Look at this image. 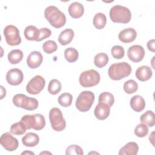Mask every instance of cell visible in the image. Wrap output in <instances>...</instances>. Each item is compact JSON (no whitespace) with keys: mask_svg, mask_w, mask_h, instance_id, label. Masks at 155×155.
<instances>
[{"mask_svg":"<svg viewBox=\"0 0 155 155\" xmlns=\"http://www.w3.org/2000/svg\"><path fill=\"white\" fill-rule=\"evenodd\" d=\"M113 57L117 59H120L124 56V48L120 45H114L111 50Z\"/></svg>","mask_w":155,"mask_h":155,"instance_id":"36","label":"cell"},{"mask_svg":"<svg viewBox=\"0 0 155 155\" xmlns=\"http://www.w3.org/2000/svg\"><path fill=\"white\" fill-rule=\"evenodd\" d=\"M45 85V81L44 78L40 75H36L28 82L26 90L31 94H38L44 89Z\"/></svg>","mask_w":155,"mask_h":155,"instance_id":"10","label":"cell"},{"mask_svg":"<svg viewBox=\"0 0 155 155\" xmlns=\"http://www.w3.org/2000/svg\"><path fill=\"white\" fill-rule=\"evenodd\" d=\"M13 104L19 108L26 110L32 111L38 107V101L36 99L30 97L24 94H16L13 97Z\"/></svg>","mask_w":155,"mask_h":155,"instance_id":"5","label":"cell"},{"mask_svg":"<svg viewBox=\"0 0 155 155\" xmlns=\"http://www.w3.org/2000/svg\"><path fill=\"white\" fill-rule=\"evenodd\" d=\"M21 121L25 125L27 130L33 128L35 130H41L45 125V117L39 113L25 115L22 117Z\"/></svg>","mask_w":155,"mask_h":155,"instance_id":"4","label":"cell"},{"mask_svg":"<svg viewBox=\"0 0 155 155\" xmlns=\"http://www.w3.org/2000/svg\"><path fill=\"white\" fill-rule=\"evenodd\" d=\"M64 57L68 62H74L78 59L79 53L78 50L74 48L69 47L65 50Z\"/></svg>","mask_w":155,"mask_h":155,"instance_id":"28","label":"cell"},{"mask_svg":"<svg viewBox=\"0 0 155 155\" xmlns=\"http://www.w3.org/2000/svg\"><path fill=\"white\" fill-rule=\"evenodd\" d=\"M100 74L95 70L91 69L83 71L79 79L80 85L83 87H91L96 85L100 81Z\"/></svg>","mask_w":155,"mask_h":155,"instance_id":"7","label":"cell"},{"mask_svg":"<svg viewBox=\"0 0 155 155\" xmlns=\"http://www.w3.org/2000/svg\"><path fill=\"white\" fill-rule=\"evenodd\" d=\"M135 75L138 80L142 82H144L149 80L151 78L153 75V71L150 67L143 65L139 67L136 70Z\"/></svg>","mask_w":155,"mask_h":155,"instance_id":"17","label":"cell"},{"mask_svg":"<svg viewBox=\"0 0 155 155\" xmlns=\"http://www.w3.org/2000/svg\"><path fill=\"white\" fill-rule=\"evenodd\" d=\"M137 32L133 28H127L120 31L118 35L119 39L124 43H130L135 40Z\"/></svg>","mask_w":155,"mask_h":155,"instance_id":"15","label":"cell"},{"mask_svg":"<svg viewBox=\"0 0 155 155\" xmlns=\"http://www.w3.org/2000/svg\"><path fill=\"white\" fill-rule=\"evenodd\" d=\"M94 101V94L90 91H82L76 101V107L81 112L88 111Z\"/></svg>","mask_w":155,"mask_h":155,"instance_id":"6","label":"cell"},{"mask_svg":"<svg viewBox=\"0 0 155 155\" xmlns=\"http://www.w3.org/2000/svg\"><path fill=\"white\" fill-rule=\"evenodd\" d=\"M139 150V146L134 142H130L122 147L119 152V155H136Z\"/></svg>","mask_w":155,"mask_h":155,"instance_id":"22","label":"cell"},{"mask_svg":"<svg viewBox=\"0 0 155 155\" xmlns=\"http://www.w3.org/2000/svg\"><path fill=\"white\" fill-rule=\"evenodd\" d=\"M27 130L25 125L20 121L12 125L10 127V133L15 135H22L25 133Z\"/></svg>","mask_w":155,"mask_h":155,"instance_id":"32","label":"cell"},{"mask_svg":"<svg viewBox=\"0 0 155 155\" xmlns=\"http://www.w3.org/2000/svg\"><path fill=\"white\" fill-rule=\"evenodd\" d=\"M23 52L19 49L12 50L7 56L8 60L12 64H17L19 63L23 59Z\"/></svg>","mask_w":155,"mask_h":155,"instance_id":"24","label":"cell"},{"mask_svg":"<svg viewBox=\"0 0 155 155\" xmlns=\"http://www.w3.org/2000/svg\"><path fill=\"white\" fill-rule=\"evenodd\" d=\"M58 48V45L56 43L52 40H48L42 44V49L47 54H51L55 51H56Z\"/></svg>","mask_w":155,"mask_h":155,"instance_id":"34","label":"cell"},{"mask_svg":"<svg viewBox=\"0 0 155 155\" xmlns=\"http://www.w3.org/2000/svg\"><path fill=\"white\" fill-rule=\"evenodd\" d=\"M130 106L131 108L136 111H142L145 107V101L140 95H136L132 97L130 100Z\"/></svg>","mask_w":155,"mask_h":155,"instance_id":"21","label":"cell"},{"mask_svg":"<svg viewBox=\"0 0 155 155\" xmlns=\"http://www.w3.org/2000/svg\"><path fill=\"white\" fill-rule=\"evenodd\" d=\"M127 56L133 62H140L145 56L144 48L140 45H132L128 49Z\"/></svg>","mask_w":155,"mask_h":155,"instance_id":"12","label":"cell"},{"mask_svg":"<svg viewBox=\"0 0 155 155\" xmlns=\"http://www.w3.org/2000/svg\"><path fill=\"white\" fill-rule=\"evenodd\" d=\"M108 56L105 53H99L94 58V64L98 68H103L108 62Z\"/></svg>","mask_w":155,"mask_h":155,"instance_id":"27","label":"cell"},{"mask_svg":"<svg viewBox=\"0 0 155 155\" xmlns=\"http://www.w3.org/2000/svg\"><path fill=\"white\" fill-rule=\"evenodd\" d=\"M98 101L99 102L106 104L110 107H111L114 104V96L109 92H103L99 96Z\"/></svg>","mask_w":155,"mask_h":155,"instance_id":"30","label":"cell"},{"mask_svg":"<svg viewBox=\"0 0 155 155\" xmlns=\"http://www.w3.org/2000/svg\"><path fill=\"white\" fill-rule=\"evenodd\" d=\"M131 72V67L126 62L115 63L111 65L108 70L110 79L114 81L120 80L128 76Z\"/></svg>","mask_w":155,"mask_h":155,"instance_id":"2","label":"cell"},{"mask_svg":"<svg viewBox=\"0 0 155 155\" xmlns=\"http://www.w3.org/2000/svg\"><path fill=\"white\" fill-rule=\"evenodd\" d=\"M93 23L94 26L98 30L103 28L107 24V18L105 14L102 13H96L93 18Z\"/></svg>","mask_w":155,"mask_h":155,"instance_id":"26","label":"cell"},{"mask_svg":"<svg viewBox=\"0 0 155 155\" xmlns=\"http://www.w3.org/2000/svg\"><path fill=\"white\" fill-rule=\"evenodd\" d=\"M51 35V31L48 28H42L39 29V36L38 42L41 41L43 39L48 38Z\"/></svg>","mask_w":155,"mask_h":155,"instance_id":"38","label":"cell"},{"mask_svg":"<svg viewBox=\"0 0 155 155\" xmlns=\"http://www.w3.org/2000/svg\"><path fill=\"white\" fill-rule=\"evenodd\" d=\"M110 113V107L106 104L99 102L96 106L94 111L95 117L99 120L107 119Z\"/></svg>","mask_w":155,"mask_h":155,"instance_id":"16","label":"cell"},{"mask_svg":"<svg viewBox=\"0 0 155 155\" xmlns=\"http://www.w3.org/2000/svg\"><path fill=\"white\" fill-rule=\"evenodd\" d=\"M43 61L42 54L38 51L31 52L27 58V64L29 68L31 69L36 68L41 65Z\"/></svg>","mask_w":155,"mask_h":155,"instance_id":"14","label":"cell"},{"mask_svg":"<svg viewBox=\"0 0 155 155\" xmlns=\"http://www.w3.org/2000/svg\"><path fill=\"white\" fill-rule=\"evenodd\" d=\"M35 154L34 153L31 152V151H24L21 153V154Z\"/></svg>","mask_w":155,"mask_h":155,"instance_id":"40","label":"cell"},{"mask_svg":"<svg viewBox=\"0 0 155 155\" xmlns=\"http://www.w3.org/2000/svg\"><path fill=\"white\" fill-rule=\"evenodd\" d=\"M154 44H155V42H154V39H151V40H150L148 42H147V48L148 49L152 51V52H154L155 51V47H154Z\"/></svg>","mask_w":155,"mask_h":155,"instance_id":"39","label":"cell"},{"mask_svg":"<svg viewBox=\"0 0 155 155\" xmlns=\"http://www.w3.org/2000/svg\"><path fill=\"white\" fill-rule=\"evenodd\" d=\"M49 119L51 128L54 131H61L65 129L66 122L59 108L53 107L50 110Z\"/></svg>","mask_w":155,"mask_h":155,"instance_id":"8","label":"cell"},{"mask_svg":"<svg viewBox=\"0 0 155 155\" xmlns=\"http://www.w3.org/2000/svg\"><path fill=\"white\" fill-rule=\"evenodd\" d=\"M39 142V136L34 133L30 132L27 133L22 138V142L24 145L28 147H35Z\"/></svg>","mask_w":155,"mask_h":155,"instance_id":"19","label":"cell"},{"mask_svg":"<svg viewBox=\"0 0 155 155\" xmlns=\"http://www.w3.org/2000/svg\"><path fill=\"white\" fill-rule=\"evenodd\" d=\"M140 120L142 123L152 127L155 124L154 113L151 110H148L142 114Z\"/></svg>","mask_w":155,"mask_h":155,"instance_id":"25","label":"cell"},{"mask_svg":"<svg viewBox=\"0 0 155 155\" xmlns=\"http://www.w3.org/2000/svg\"><path fill=\"white\" fill-rule=\"evenodd\" d=\"M84 12L83 5L79 2H72L68 7V13L73 18H81Z\"/></svg>","mask_w":155,"mask_h":155,"instance_id":"18","label":"cell"},{"mask_svg":"<svg viewBox=\"0 0 155 155\" xmlns=\"http://www.w3.org/2000/svg\"><path fill=\"white\" fill-rule=\"evenodd\" d=\"M0 143L2 147L8 151L16 150L19 145L18 139L14 137L9 132L2 134L0 138Z\"/></svg>","mask_w":155,"mask_h":155,"instance_id":"11","label":"cell"},{"mask_svg":"<svg viewBox=\"0 0 155 155\" xmlns=\"http://www.w3.org/2000/svg\"><path fill=\"white\" fill-rule=\"evenodd\" d=\"M137 89L138 84L133 79L128 80L124 84V90L127 94L134 93L137 90Z\"/></svg>","mask_w":155,"mask_h":155,"instance_id":"33","label":"cell"},{"mask_svg":"<svg viewBox=\"0 0 155 155\" xmlns=\"http://www.w3.org/2000/svg\"><path fill=\"white\" fill-rule=\"evenodd\" d=\"M74 31L71 28H66L60 33L58 37V41L62 45H66L70 44L74 38Z\"/></svg>","mask_w":155,"mask_h":155,"instance_id":"20","label":"cell"},{"mask_svg":"<svg viewBox=\"0 0 155 155\" xmlns=\"http://www.w3.org/2000/svg\"><path fill=\"white\" fill-rule=\"evenodd\" d=\"M24 35L25 39L28 41H38L39 36V29H38L34 25H28L24 29Z\"/></svg>","mask_w":155,"mask_h":155,"instance_id":"23","label":"cell"},{"mask_svg":"<svg viewBox=\"0 0 155 155\" xmlns=\"http://www.w3.org/2000/svg\"><path fill=\"white\" fill-rule=\"evenodd\" d=\"M24 75L22 71L19 68H12L8 70L6 74V80L12 85H18L23 81Z\"/></svg>","mask_w":155,"mask_h":155,"instance_id":"13","label":"cell"},{"mask_svg":"<svg viewBox=\"0 0 155 155\" xmlns=\"http://www.w3.org/2000/svg\"><path fill=\"white\" fill-rule=\"evenodd\" d=\"M134 134L139 137H143L148 133V128L147 125L142 123L136 126L134 129Z\"/></svg>","mask_w":155,"mask_h":155,"instance_id":"35","label":"cell"},{"mask_svg":"<svg viewBox=\"0 0 155 155\" xmlns=\"http://www.w3.org/2000/svg\"><path fill=\"white\" fill-rule=\"evenodd\" d=\"M110 18L113 22L127 24L130 22L131 18V11L127 7L116 5L110 10Z\"/></svg>","mask_w":155,"mask_h":155,"instance_id":"3","label":"cell"},{"mask_svg":"<svg viewBox=\"0 0 155 155\" xmlns=\"http://www.w3.org/2000/svg\"><path fill=\"white\" fill-rule=\"evenodd\" d=\"M62 85L60 81L56 79H51L48 86V92L53 95L58 94L61 90Z\"/></svg>","mask_w":155,"mask_h":155,"instance_id":"29","label":"cell"},{"mask_svg":"<svg viewBox=\"0 0 155 155\" xmlns=\"http://www.w3.org/2000/svg\"><path fill=\"white\" fill-rule=\"evenodd\" d=\"M73 96L70 93H64L58 97V103L64 107H68L71 105Z\"/></svg>","mask_w":155,"mask_h":155,"instance_id":"31","label":"cell"},{"mask_svg":"<svg viewBox=\"0 0 155 155\" xmlns=\"http://www.w3.org/2000/svg\"><path fill=\"white\" fill-rule=\"evenodd\" d=\"M4 35L7 44L11 46L18 45L21 42L19 31L13 25H8L4 29Z\"/></svg>","mask_w":155,"mask_h":155,"instance_id":"9","label":"cell"},{"mask_svg":"<svg viewBox=\"0 0 155 155\" xmlns=\"http://www.w3.org/2000/svg\"><path fill=\"white\" fill-rule=\"evenodd\" d=\"M65 154L67 155L70 154H79L83 155L84 152L81 147L78 145H71L66 149Z\"/></svg>","mask_w":155,"mask_h":155,"instance_id":"37","label":"cell"},{"mask_svg":"<svg viewBox=\"0 0 155 155\" xmlns=\"http://www.w3.org/2000/svg\"><path fill=\"white\" fill-rule=\"evenodd\" d=\"M44 16L51 26L59 28L66 22V17L58 7L54 5L48 6L44 10Z\"/></svg>","mask_w":155,"mask_h":155,"instance_id":"1","label":"cell"}]
</instances>
